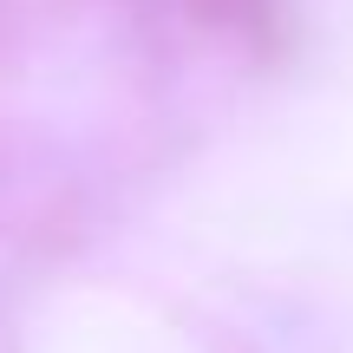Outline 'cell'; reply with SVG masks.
Instances as JSON below:
<instances>
[]
</instances>
